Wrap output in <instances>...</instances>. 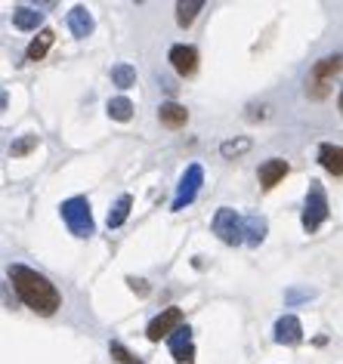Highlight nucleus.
Here are the masks:
<instances>
[{
  "instance_id": "nucleus-17",
  "label": "nucleus",
  "mask_w": 343,
  "mask_h": 364,
  "mask_svg": "<svg viewBox=\"0 0 343 364\" xmlns=\"http://www.w3.org/2000/svg\"><path fill=\"white\" fill-rule=\"evenodd\" d=\"M53 40H56V31L53 28H44V31L38 34V38L28 44L25 49V59L28 62H40V59H47V53H49V47H53Z\"/></svg>"
},
{
  "instance_id": "nucleus-1",
  "label": "nucleus",
  "mask_w": 343,
  "mask_h": 364,
  "mask_svg": "<svg viewBox=\"0 0 343 364\" xmlns=\"http://www.w3.org/2000/svg\"><path fill=\"white\" fill-rule=\"evenodd\" d=\"M6 275H10L16 296L22 299V306H28L34 315L49 318L59 312L62 296L47 275H40L38 269H31V266H22V262H13V266L6 269Z\"/></svg>"
},
{
  "instance_id": "nucleus-6",
  "label": "nucleus",
  "mask_w": 343,
  "mask_h": 364,
  "mask_svg": "<svg viewBox=\"0 0 343 364\" xmlns=\"http://www.w3.org/2000/svg\"><path fill=\"white\" fill-rule=\"evenodd\" d=\"M201 182H204V167H201V164H189V167H185V173H183V180H180V185H176L174 207H170V210H185V207L195 201Z\"/></svg>"
},
{
  "instance_id": "nucleus-10",
  "label": "nucleus",
  "mask_w": 343,
  "mask_h": 364,
  "mask_svg": "<svg viewBox=\"0 0 343 364\" xmlns=\"http://www.w3.org/2000/svg\"><path fill=\"white\" fill-rule=\"evenodd\" d=\"M273 340L278 346H297L303 342V324H300L297 315H282L273 327Z\"/></svg>"
},
{
  "instance_id": "nucleus-15",
  "label": "nucleus",
  "mask_w": 343,
  "mask_h": 364,
  "mask_svg": "<svg viewBox=\"0 0 343 364\" xmlns=\"http://www.w3.org/2000/svg\"><path fill=\"white\" fill-rule=\"evenodd\" d=\"M13 25L19 28V31H38L40 25H44V13L34 10V6H16L13 10ZM44 31V28H40Z\"/></svg>"
},
{
  "instance_id": "nucleus-5",
  "label": "nucleus",
  "mask_w": 343,
  "mask_h": 364,
  "mask_svg": "<svg viewBox=\"0 0 343 364\" xmlns=\"http://www.w3.org/2000/svg\"><path fill=\"white\" fill-rule=\"evenodd\" d=\"M211 228H213V235L229 247L245 244V219H241L232 207H220V210L213 213Z\"/></svg>"
},
{
  "instance_id": "nucleus-28",
  "label": "nucleus",
  "mask_w": 343,
  "mask_h": 364,
  "mask_svg": "<svg viewBox=\"0 0 343 364\" xmlns=\"http://www.w3.org/2000/svg\"><path fill=\"white\" fill-rule=\"evenodd\" d=\"M337 105H340V111H343V90H340V99H337Z\"/></svg>"
},
{
  "instance_id": "nucleus-19",
  "label": "nucleus",
  "mask_w": 343,
  "mask_h": 364,
  "mask_svg": "<svg viewBox=\"0 0 343 364\" xmlns=\"http://www.w3.org/2000/svg\"><path fill=\"white\" fill-rule=\"evenodd\" d=\"M201 10H204V0H180V3H176V25L189 28Z\"/></svg>"
},
{
  "instance_id": "nucleus-4",
  "label": "nucleus",
  "mask_w": 343,
  "mask_h": 364,
  "mask_svg": "<svg viewBox=\"0 0 343 364\" xmlns=\"http://www.w3.org/2000/svg\"><path fill=\"white\" fill-rule=\"evenodd\" d=\"M328 213H331V207H328V195H325V189H321V182H310V189H306L303 216H300V225H303V232H306V235L319 232V228L325 225Z\"/></svg>"
},
{
  "instance_id": "nucleus-16",
  "label": "nucleus",
  "mask_w": 343,
  "mask_h": 364,
  "mask_svg": "<svg viewBox=\"0 0 343 364\" xmlns=\"http://www.w3.org/2000/svg\"><path fill=\"white\" fill-rule=\"evenodd\" d=\"M266 232H269L266 216H260V213H251V216L245 219V244H247V247H260L263 241H266Z\"/></svg>"
},
{
  "instance_id": "nucleus-14",
  "label": "nucleus",
  "mask_w": 343,
  "mask_h": 364,
  "mask_svg": "<svg viewBox=\"0 0 343 364\" xmlns=\"http://www.w3.org/2000/svg\"><path fill=\"white\" fill-rule=\"evenodd\" d=\"M319 164L328 170L331 176H343V145L334 142H321L319 145Z\"/></svg>"
},
{
  "instance_id": "nucleus-27",
  "label": "nucleus",
  "mask_w": 343,
  "mask_h": 364,
  "mask_svg": "<svg viewBox=\"0 0 343 364\" xmlns=\"http://www.w3.org/2000/svg\"><path fill=\"white\" fill-rule=\"evenodd\" d=\"M161 87H164V90H167V93H176V84H174V81H170V77H161Z\"/></svg>"
},
{
  "instance_id": "nucleus-22",
  "label": "nucleus",
  "mask_w": 343,
  "mask_h": 364,
  "mask_svg": "<svg viewBox=\"0 0 343 364\" xmlns=\"http://www.w3.org/2000/svg\"><path fill=\"white\" fill-rule=\"evenodd\" d=\"M112 84L118 90H130L133 84H137V68L127 65V62H118V65L112 68Z\"/></svg>"
},
{
  "instance_id": "nucleus-21",
  "label": "nucleus",
  "mask_w": 343,
  "mask_h": 364,
  "mask_svg": "<svg viewBox=\"0 0 343 364\" xmlns=\"http://www.w3.org/2000/svg\"><path fill=\"white\" fill-rule=\"evenodd\" d=\"M105 111H109L112 120H121V124H127V120L133 118V102H130L127 96H114V99H109Z\"/></svg>"
},
{
  "instance_id": "nucleus-23",
  "label": "nucleus",
  "mask_w": 343,
  "mask_h": 364,
  "mask_svg": "<svg viewBox=\"0 0 343 364\" xmlns=\"http://www.w3.org/2000/svg\"><path fill=\"white\" fill-rule=\"evenodd\" d=\"M38 145H40L38 133H25V136H19V139L10 145V158H28V155H31Z\"/></svg>"
},
{
  "instance_id": "nucleus-24",
  "label": "nucleus",
  "mask_w": 343,
  "mask_h": 364,
  "mask_svg": "<svg viewBox=\"0 0 343 364\" xmlns=\"http://www.w3.org/2000/svg\"><path fill=\"white\" fill-rule=\"evenodd\" d=\"M109 355H112V361H114V364H142V361L137 358V355H133V352H127V349L121 346L118 340L109 342Z\"/></svg>"
},
{
  "instance_id": "nucleus-7",
  "label": "nucleus",
  "mask_w": 343,
  "mask_h": 364,
  "mask_svg": "<svg viewBox=\"0 0 343 364\" xmlns=\"http://www.w3.org/2000/svg\"><path fill=\"white\" fill-rule=\"evenodd\" d=\"M176 327H183V309L170 306V309H164L161 315H155L152 321H148L146 337L152 340V342H158V340H164V337H170Z\"/></svg>"
},
{
  "instance_id": "nucleus-11",
  "label": "nucleus",
  "mask_w": 343,
  "mask_h": 364,
  "mask_svg": "<svg viewBox=\"0 0 343 364\" xmlns=\"http://www.w3.org/2000/svg\"><path fill=\"white\" fill-rule=\"evenodd\" d=\"M291 173V164L288 161H284V158H269L266 164H260V173H257V176H260V185H263V189H275V185L278 182H284V176H288Z\"/></svg>"
},
{
  "instance_id": "nucleus-26",
  "label": "nucleus",
  "mask_w": 343,
  "mask_h": 364,
  "mask_svg": "<svg viewBox=\"0 0 343 364\" xmlns=\"http://www.w3.org/2000/svg\"><path fill=\"white\" fill-rule=\"evenodd\" d=\"M127 284H130V290H133V294H139V296H148V290H152L146 281H142V278H133V275L127 278Z\"/></svg>"
},
{
  "instance_id": "nucleus-20",
  "label": "nucleus",
  "mask_w": 343,
  "mask_h": 364,
  "mask_svg": "<svg viewBox=\"0 0 343 364\" xmlns=\"http://www.w3.org/2000/svg\"><path fill=\"white\" fill-rule=\"evenodd\" d=\"M251 148H254L251 136H235V139H226L223 145H220V155L229 161H235V158H241V155H247Z\"/></svg>"
},
{
  "instance_id": "nucleus-12",
  "label": "nucleus",
  "mask_w": 343,
  "mask_h": 364,
  "mask_svg": "<svg viewBox=\"0 0 343 364\" xmlns=\"http://www.w3.org/2000/svg\"><path fill=\"white\" fill-rule=\"evenodd\" d=\"M158 120L167 127V130H180V127L189 124V109L180 102H174V99H170V102H161L158 105Z\"/></svg>"
},
{
  "instance_id": "nucleus-13",
  "label": "nucleus",
  "mask_w": 343,
  "mask_h": 364,
  "mask_svg": "<svg viewBox=\"0 0 343 364\" xmlns=\"http://www.w3.org/2000/svg\"><path fill=\"white\" fill-rule=\"evenodd\" d=\"M68 28H71V34H75V38H90L93 34V28H96V22H93V16H90V10L87 6H71L68 10Z\"/></svg>"
},
{
  "instance_id": "nucleus-25",
  "label": "nucleus",
  "mask_w": 343,
  "mask_h": 364,
  "mask_svg": "<svg viewBox=\"0 0 343 364\" xmlns=\"http://www.w3.org/2000/svg\"><path fill=\"white\" fill-rule=\"evenodd\" d=\"M312 296H316V290H310V287H294V290H288V294H284L288 303H300V299H312Z\"/></svg>"
},
{
  "instance_id": "nucleus-9",
  "label": "nucleus",
  "mask_w": 343,
  "mask_h": 364,
  "mask_svg": "<svg viewBox=\"0 0 343 364\" xmlns=\"http://www.w3.org/2000/svg\"><path fill=\"white\" fill-rule=\"evenodd\" d=\"M167 59L180 77H192L198 71V49L189 47V44H174L167 53Z\"/></svg>"
},
{
  "instance_id": "nucleus-18",
  "label": "nucleus",
  "mask_w": 343,
  "mask_h": 364,
  "mask_svg": "<svg viewBox=\"0 0 343 364\" xmlns=\"http://www.w3.org/2000/svg\"><path fill=\"white\" fill-rule=\"evenodd\" d=\"M130 207H133V198H130V195H121L118 201L112 204L109 219H105V223H109V228H121V225H124L127 216H130Z\"/></svg>"
},
{
  "instance_id": "nucleus-3",
  "label": "nucleus",
  "mask_w": 343,
  "mask_h": 364,
  "mask_svg": "<svg viewBox=\"0 0 343 364\" xmlns=\"http://www.w3.org/2000/svg\"><path fill=\"white\" fill-rule=\"evenodd\" d=\"M59 213H62V223L68 225V232L77 235V238H90V235L96 232L90 201L84 195H75V198H68V201H62L59 204Z\"/></svg>"
},
{
  "instance_id": "nucleus-8",
  "label": "nucleus",
  "mask_w": 343,
  "mask_h": 364,
  "mask_svg": "<svg viewBox=\"0 0 343 364\" xmlns=\"http://www.w3.org/2000/svg\"><path fill=\"white\" fill-rule=\"evenodd\" d=\"M167 346H170V355H174L176 364H192L195 361V342H192V327L189 324L176 327V331L167 337Z\"/></svg>"
},
{
  "instance_id": "nucleus-2",
  "label": "nucleus",
  "mask_w": 343,
  "mask_h": 364,
  "mask_svg": "<svg viewBox=\"0 0 343 364\" xmlns=\"http://www.w3.org/2000/svg\"><path fill=\"white\" fill-rule=\"evenodd\" d=\"M343 68V56L340 53H331V56H321L316 65L310 68V74H306V84H303V93L312 99V102H321V99L331 96L334 90V81H337Z\"/></svg>"
}]
</instances>
